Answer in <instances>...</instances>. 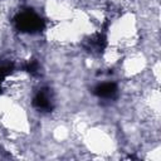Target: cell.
<instances>
[{"instance_id":"obj_1","label":"cell","mask_w":161,"mask_h":161,"mask_svg":"<svg viewBox=\"0 0 161 161\" xmlns=\"http://www.w3.org/2000/svg\"><path fill=\"white\" fill-rule=\"evenodd\" d=\"M15 21H16L18 28L21 31H26V33L38 31V30H40V28L43 25L42 19L36 14H34L31 11H26V13L19 14Z\"/></svg>"},{"instance_id":"obj_2","label":"cell","mask_w":161,"mask_h":161,"mask_svg":"<svg viewBox=\"0 0 161 161\" xmlns=\"http://www.w3.org/2000/svg\"><path fill=\"white\" fill-rule=\"evenodd\" d=\"M116 92H117V88H116V84L113 83H102L96 89V93L102 98H112L116 94Z\"/></svg>"}]
</instances>
